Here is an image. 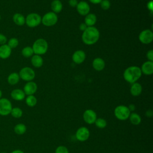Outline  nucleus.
I'll return each instance as SVG.
<instances>
[{
    "label": "nucleus",
    "mask_w": 153,
    "mask_h": 153,
    "mask_svg": "<svg viewBox=\"0 0 153 153\" xmlns=\"http://www.w3.org/2000/svg\"><path fill=\"white\" fill-rule=\"evenodd\" d=\"M100 37L99 30L94 26H88L83 31L82 40L85 44L93 45L97 42Z\"/></svg>",
    "instance_id": "nucleus-1"
},
{
    "label": "nucleus",
    "mask_w": 153,
    "mask_h": 153,
    "mask_svg": "<svg viewBox=\"0 0 153 153\" xmlns=\"http://www.w3.org/2000/svg\"><path fill=\"white\" fill-rule=\"evenodd\" d=\"M140 68L136 66H131L128 67L124 72L123 77L124 79L128 83L133 84L136 82L142 75Z\"/></svg>",
    "instance_id": "nucleus-2"
},
{
    "label": "nucleus",
    "mask_w": 153,
    "mask_h": 153,
    "mask_svg": "<svg viewBox=\"0 0 153 153\" xmlns=\"http://www.w3.org/2000/svg\"><path fill=\"white\" fill-rule=\"evenodd\" d=\"M48 43L47 41L43 38L36 39L33 44L32 47L33 53L37 55H42L46 53L48 50Z\"/></svg>",
    "instance_id": "nucleus-3"
},
{
    "label": "nucleus",
    "mask_w": 153,
    "mask_h": 153,
    "mask_svg": "<svg viewBox=\"0 0 153 153\" xmlns=\"http://www.w3.org/2000/svg\"><path fill=\"white\" fill-rule=\"evenodd\" d=\"M130 113L128 107L123 105H118L115 108L114 111V116L117 119L120 121H126L128 120Z\"/></svg>",
    "instance_id": "nucleus-4"
},
{
    "label": "nucleus",
    "mask_w": 153,
    "mask_h": 153,
    "mask_svg": "<svg viewBox=\"0 0 153 153\" xmlns=\"http://www.w3.org/2000/svg\"><path fill=\"white\" fill-rule=\"evenodd\" d=\"M42 17L37 13L29 14L25 18V23L29 27H35L41 23Z\"/></svg>",
    "instance_id": "nucleus-5"
},
{
    "label": "nucleus",
    "mask_w": 153,
    "mask_h": 153,
    "mask_svg": "<svg viewBox=\"0 0 153 153\" xmlns=\"http://www.w3.org/2000/svg\"><path fill=\"white\" fill-rule=\"evenodd\" d=\"M13 106L11 101L7 98L0 99V115L7 116L10 114Z\"/></svg>",
    "instance_id": "nucleus-6"
},
{
    "label": "nucleus",
    "mask_w": 153,
    "mask_h": 153,
    "mask_svg": "<svg viewBox=\"0 0 153 153\" xmlns=\"http://www.w3.org/2000/svg\"><path fill=\"white\" fill-rule=\"evenodd\" d=\"M20 78L25 81H31L35 77V72L30 67H24L22 68L19 73Z\"/></svg>",
    "instance_id": "nucleus-7"
},
{
    "label": "nucleus",
    "mask_w": 153,
    "mask_h": 153,
    "mask_svg": "<svg viewBox=\"0 0 153 153\" xmlns=\"http://www.w3.org/2000/svg\"><path fill=\"white\" fill-rule=\"evenodd\" d=\"M58 17L54 12H48L44 14L41 19V23L45 26H52L57 23Z\"/></svg>",
    "instance_id": "nucleus-8"
},
{
    "label": "nucleus",
    "mask_w": 153,
    "mask_h": 153,
    "mask_svg": "<svg viewBox=\"0 0 153 153\" xmlns=\"http://www.w3.org/2000/svg\"><path fill=\"white\" fill-rule=\"evenodd\" d=\"M90 136L89 129L85 126L79 127L75 132V137L79 142H85L87 140Z\"/></svg>",
    "instance_id": "nucleus-9"
},
{
    "label": "nucleus",
    "mask_w": 153,
    "mask_h": 153,
    "mask_svg": "<svg viewBox=\"0 0 153 153\" xmlns=\"http://www.w3.org/2000/svg\"><path fill=\"white\" fill-rule=\"evenodd\" d=\"M96 112L91 109H88L84 111L82 114V118L84 122L88 124H93L97 119Z\"/></svg>",
    "instance_id": "nucleus-10"
},
{
    "label": "nucleus",
    "mask_w": 153,
    "mask_h": 153,
    "mask_svg": "<svg viewBox=\"0 0 153 153\" xmlns=\"http://www.w3.org/2000/svg\"><path fill=\"white\" fill-rule=\"evenodd\" d=\"M139 39L142 44H148L153 40V32L150 29H145L139 33Z\"/></svg>",
    "instance_id": "nucleus-11"
},
{
    "label": "nucleus",
    "mask_w": 153,
    "mask_h": 153,
    "mask_svg": "<svg viewBox=\"0 0 153 153\" xmlns=\"http://www.w3.org/2000/svg\"><path fill=\"white\" fill-rule=\"evenodd\" d=\"M76 10L78 13L81 16H86L90 13V7L89 4L85 1H80L78 2L76 5Z\"/></svg>",
    "instance_id": "nucleus-12"
},
{
    "label": "nucleus",
    "mask_w": 153,
    "mask_h": 153,
    "mask_svg": "<svg viewBox=\"0 0 153 153\" xmlns=\"http://www.w3.org/2000/svg\"><path fill=\"white\" fill-rule=\"evenodd\" d=\"M38 88L37 84L31 81H28L27 83L25 84L23 87V91L25 93L26 95L29 96V95H33Z\"/></svg>",
    "instance_id": "nucleus-13"
},
{
    "label": "nucleus",
    "mask_w": 153,
    "mask_h": 153,
    "mask_svg": "<svg viewBox=\"0 0 153 153\" xmlns=\"http://www.w3.org/2000/svg\"><path fill=\"white\" fill-rule=\"evenodd\" d=\"M72 59L75 63L81 64L85 59V53L82 50H76L72 56Z\"/></svg>",
    "instance_id": "nucleus-14"
},
{
    "label": "nucleus",
    "mask_w": 153,
    "mask_h": 153,
    "mask_svg": "<svg viewBox=\"0 0 153 153\" xmlns=\"http://www.w3.org/2000/svg\"><path fill=\"white\" fill-rule=\"evenodd\" d=\"M140 70L142 73L146 75H151L153 73V62L146 61L144 62Z\"/></svg>",
    "instance_id": "nucleus-15"
},
{
    "label": "nucleus",
    "mask_w": 153,
    "mask_h": 153,
    "mask_svg": "<svg viewBox=\"0 0 153 153\" xmlns=\"http://www.w3.org/2000/svg\"><path fill=\"white\" fill-rule=\"evenodd\" d=\"M10 96L13 99L17 101H22L25 98V93L23 90L20 88L14 89L11 91Z\"/></svg>",
    "instance_id": "nucleus-16"
},
{
    "label": "nucleus",
    "mask_w": 153,
    "mask_h": 153,
    "mask_svg": "<svg viewBox=\"0 0 153 153\" xmlns=\"http://www.w3.org/2000/svg\"><path fill=\"white\" fill-rule=\"evenodd\" d=\"M12 49L7 44L0 45V58L2 59H6L8 58L11 54Z\"/></svg>",
    "instance_id": "nucleus-17"
},
{
    "label": "nucleus",
    "mask_w": 153,
    "mask_h": 153,
    "mask_svg": "<svg viewBox=\"0 0 153 153\" xmlns=\"http://www.w3.org/2000/svg\"><path fill=\"white\" fill-rule=\"evenodd\" d=\"M130 91L131 94L133 96L136 97V96H139L142 91V87L141 85L140 84L138 83V82H134L133 84H131V85L130 87Z\"/></svg>",
    "instance_id": "nucleus-18"
},
{
    "label": "nucleus",
    "mask_w": 153,
    "mask_h": 153,
    "mask_svg": "<svg viewBox=\"0 0 153 153\" xmlns=\"http://www.w3.org/2000/svg\"><path fill=\"white\" fill-rule=\"evenodd\" d=\"M92 65H93V68L96 71H101L105 67V62L102 58L97 57L93 60Z\"/></svg>",
    "instance_id": "nucleus-19"
},
{
    "label": "nucleus",
    "mask_w": 153,
    "mask_h": 153,
    "mask_svg": "<svg viewBox=\"0 0 153 153\" xmlns=\"http://www.w3.org/2000/svg\"><path fill=\"white\" fill-rule=\"evenodd\" d=\"M128 120L131 124L134 126H138L142 121V118L140 115L136 112H131L128 117Z\"/></svg>",
    "instance_id": "nucleus-20"
},
{
    "label": "nucleus",
    "mask_w": 153,
    "mask_h": 153,
    "mask_svg": "<svg viewBox=\"0 0 153 153\" xmlns=\"http://www.w3.org/2000/svg\"><path fill=\"white\" fill-rule=\"evenodd\" d=\"M97 21L96 16L93 13H88L87 15L85 16L84 19V23L88 26H93Z\"/></svg>",
    "instance_id": "nucleus-21"
},
{
    "label": "nucleus",
    "mask_w": 153,
    "mask_h": 153,
    "mask_svg": "<svg viewBox=\"0 0 153 153\" xmlns=\"http://www.w3.org/2000/svg\"><path fill=\"white\" fill-rule=\"evenodd\" d=\"M43 59L40 55L35 54L32 56L31 63L35 68H40L43 65Z\"/></svg>",
    "instance_id": "nucleus-22"
},
{
    "label": "nucleus",
    "mask_w": 153,
    "mask_h": 153,
    "mask_svg": "<svg viewBox=\"0 0 153 153\" xmlns=\"http://www.w3.org/2000/svg\"><path fill=\"white\" fill-rule=\"evenodd\" d=\"M14 23L17 26H23L25 24V17L20 13H16L13 16Z\"/></svg>",
    "instance_id": "nucleus-23"
},
{
    "label": "nucleus",
    "mask_w": 153,
    "mask_h": 153,
    "mask_svg": "<svg viewBox=\"0 0 153 153\" xmlns=\"http://www.w3.org/2000/svg\"><path fill=\"white\" fill-rule=\"evenodd\" d=\"M20 80V76L18 73L12 72L7 77V81L9 84L14 85L17 84Z\"/></svg>",
    "instance_id": "nucleus-24"
},
{
    "label": "nucleus",
    "mask_w": 153,
    "mask_h": 153,
    "mask_svg": "<svg viewBox=\"0 0 153 153\" xmlns=\"http://www.w3.org/2000/svg\"><path fill=\"white\" fill-rule=\"evenodd\" d=\"M51 8L54 13H60L63 8L62 3L60 0H54L51 3Z\"/></svg>",
    "instance_id": "nucleus-25"
},
{
    "label": "nucleus",
    "mask_w": 153,
    "mask_h": 153,
    "mask_svg": "<svg viewBox=\"0 0 153 153\" xmlns=\"http://www.w3.org/2000/svg\"><path fill=\"white\" fill-rule=\"evenodd\" d=\"M27 130L26 125L23 123H18L14 127V131L18 135L24 134Z\"/></svg>",
    "instance_id": "nucleus-26"
},
{
    "label": "nucleus",
    "mask_w": 153,
    "mask_h": 153,
    "mask_svg": "<svg viewBox=\"0 0 153 153\" xmlns=\"http://www.w3.org/2000/svg\"><path fill=\"white\" fill-rule=\"evenodd\" d=\"M25 102L27 106L34 107L37 103V99L34 95H29L26 97Z\"/></svg>",
    "instance_id": "nucleus-27"
},
{
    "label": "nucleus",
    "mask_w": 153,
    "mask_h": 153,
    "mask_svg": "<svg viewBox=\"0 0 153 153\" xmlns=\"http://www.w3.org/2000/svg\"><path fill=\"white\" fill-rule=\"evenodd\" d=\"M96 127L100 129H103L105 128L107 126V121L105 119L103 118H97L94 123Z\"/></svg>",
    "instance_id": "nucleus-28"
},
{
    "label": "nucleus",
    "mask_w": 153,
    "mask_h": 153,
    "mask_svg": "<svg viewBox=\"0 0 153 153\" xmlns=\"http://www.w3.org/2000/svg\"><path fill=\"white\" fill-rule=\"evenodd\" d=\"M10 114L13 117L15 118H19L23 115V111L19 107H14L12 108Z\"/></svg>",
    "instance_id": "nucleus-29"
},
{
    "label": "nucleus",
    "mask_w": 153,
    "mask_h": 153,
    "mask_svg": "<svg viewBox=\"0 0 153 153\" xmlns=\"http://www.w3.org/2000/svg\"><path fill=\"white\" fill-rule=\"evenodd\" d=\"M33 51L31 47L27 46L24 47L22 50V54L25 57H32L33 54Z\"/></svg>",
    "instance_id": "nucleus-30"
},
{
    "label": "nucleus",
    "mask_w": 153,
    "mask_h": 153,
    "mask_svg": "<svg viewBox=\"0 0 153 153\" xmlns=\"http://www.w3.org/2000/svg\"><path fill=\"white\" fill-rule=\"evenodd\" d=\"M7 45L12 49L16 48L19 45V40L16 38H10L7 42Z\"/></svg>",
    "instance_id": "nucleus-31"
},
{
    "label": "nucleus",
    "mask_w": 153,
    "mask_h": 153,
    "mask_svg": "<svg viewBox=\"0 0 153 153\" xmlns=\"http://www.w3.org/2000/svg\"><path fill=\"white\" fill-rule=\"evenodd\" d=\"M54 153H69V151L66 146L64 145H59L56 148Z\"/></svg>",
    "instance_id": "nucleus-32"
},
{
    "label": "nucleus",
    "mask_w": 153,
    "mask_h": 153,
    "mask_svg": "<svg viewBox=\"0 0 153 153\" xmlns=\"http://www.w3.org/2000/svg\"><path fill=\"white\" fill-rule=\"evenodd\" d=\"M100 4L101 8L104 10H108L111 7V2L109 0H102Z\"/></svg>",
    "instance_id": "nucleus-33"
},
{
    "label": "nucleus",
    "mask_w": 153,
    "mask_h": 153,
    "mask_svg": "<svg viewBox=\"0 0 153 153\" xmlns=\"http://www.w3.org/2000/svg\"><path fill=\"white\" fill-rule=\"evenodd\" d=\"M7 42V38L4 35L0 33V45L5 44Z\"/></svg>",
    "instance_id": "nucleus-34"
},
{
    "label": "nucleus",
    "mask_w": 153,
    "mask_h": 153,
    "mask_svg": "<svg viewBox=\"0 0 153 153\" xmlns=\"http://www.w3.org/2000/svg\"><path fill=\"white\" fill-rule=\"evenodd\" d=\"M146 57L149 61L153 62V50H150L147 52Z\"/></svg>",
    "instance_id": "nucleus-35"
},
{
    "label": "nucleus",
    "mask_w": 153,
    "mask_h": 153,
    "mask_svg": "<svg viewBox=\"0 0 153 153\" xmlns=\"http://www.w3.org/2000/svg\"><path fill=\"white\" fill-rule=\"evenodd\" d=\"M69 4L72 7H76L78 4L77 0H69Z\"/></svg>",
    "instance_id": "nucleus-36"
},
{
    "label": "nucleus",
    "mask_w": 153,
    "mask_h": 153,
    "mask_svg": "<svg viewBox=\"0 0 153 153\" xmlns=\"http://www.w3.org/2000/svg\"><path fill=\"white\" fill-rule=\"evenodd\" d=\"M153 1H150L147 3V8L148 9L151 11L152 12L153 11V4H152Z\"/></svg>",
    "instance_id": "nucleus-37"
},
{
    "label": "nucleus",
    "mask_w": 153,
    "mask_h": 153,
    "mask_svg": "<svg viewBox=\"0 0 153 153\" xmlns=\"http://www.w3.org/2000/svg\"><path fill=\"white\" fill-rule=\"evenodd\" d=\"M145 116L148 118H151L153 116V112L151 109H148L145 112Z\"/></svg>",
    "instance_id": "nucleus-38"
},
{
    "label": "nucleus",
    "mask_w": 153,
    "mask_h": 153,
    "mask_svg": "<svg viewBox=\"0 0 153 153\" xmlns=\"http://www.w3.org/2000/svg\"><path fill=\"white\" fill-rule=\"evenodd\" d=\"M127 107H128L129 111H130V112H133L136 109V106H135V105H134L133 103L130 104Z\"/></svg>",
    "instance_id": "nucleus-39"
},
{
    "label": "nucleus",
    "mask_w": 153,
    "mask_h": 153,
    "mask_svg": "<svg viewBox=\"0 0 153 153\" xmlns=\"http://www.w3.org/2000/svg\"><path fill=\"white\" fill-rule=\"evenodd\" d=\"M87 27V26L84 23H82L80 24V25L79 26V30H81V31H84L86 29Z\"/></svg>",
    "instance_id": "nucleus-40"
},
{
    "label": "nucleus",
    "mask_w": 153,
    "mask_h": 153,
    "mask_svg": "<svg viewBox=\"0 0 153 153\" xmlns=\"http://www.w3.org/2000/svg\"><path fill=\"white\" fill-rule=\"evenodd\" d=\"M102 0H89V1L93 4H100V2L102 1Z\"/></svg>",
    "instance_id": "nucleus-41"
},
{
    "label": "nucleus",
    "mask_w": 153,
    "mask_h": 153,
    "mask_svg": "<svg viewBox=\"0 0 153 153\" xmlns=\"http://www.w3.org/2000/svg\"><path fill=\"white\" fill-rule=\"evenodd\" d=\"M11 153H25L22 150L20 149H15Z\"/></svg>",
    "instance_id": "nucleus-42"
},
{
    "label": "nucleus",
    "mask_w": 153,
    "mask_h": 153,
    "mask_svg": "<svg viewBox=\"0 0 153 153\" xmlns=\"http://www.w3.org/2000/svg\"><path fill=\"white\" fill-rule=\"evenodd\" d=\"M2 92L1 90H0V99L2 98Z\"/></svg>",
    "instance_id": "nucleus-43"
},
{
    "label": "nucleus",
    "mask_w": 153,
    "mask_h": 153,
    "mask_svg": "<svg viewBox=\"0 0 153 153\" xmlns=\"http://www.w3.org/2000/svg\"><path fill=\"white\" fill-rule=\"evenodd\" d=\"M0 153H7V152H0Z\"/></svg>",
    "instance_id": "nucleus-44"
},
{
    "label": "nucleus",
    "mask_w": 153,
    "mask_h": 153,
    "mask_svg": "<svg viewBox=\"0 0 153 153\" xmlns=\"http://www.w3.org/2000/svg\"><path fill=\"white\" fill-rule=\"evenodd\" d=\"M1 14H0V20H1Z\"/></svg>",
    "instance_id": "nucleus-45"
}]
</instances>
